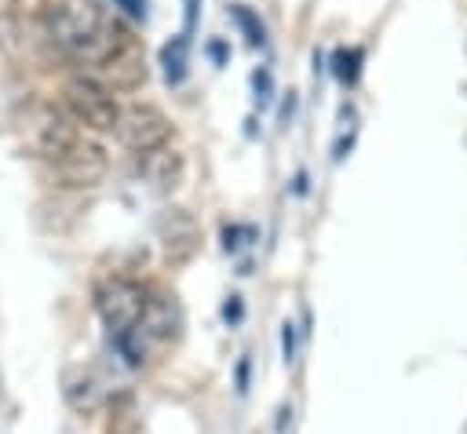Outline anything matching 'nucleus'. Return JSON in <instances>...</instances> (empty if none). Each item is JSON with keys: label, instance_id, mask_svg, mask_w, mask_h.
I'll return each instance as SVG.
<instances>
[{"label": "nucleus", "instance_id": "39448f33", "mask_svg": "<svg viewBox=\"0 0 467 434\" xmlns=\"http://www.w3.org/2000/svg\"><path fill=\"white\" fill-rule=\"evenodd\" d=\"M51 171H55V182L66 186V190H91L106 179L109 153L102 150V142H95L88 135H77L69 142V150L51 160Z\"/></svg>", "mask_w": 467, "mask_h": 434}, {"label": "nucleus", "instance_id": "4468645a", "mask_svg": "<svg viewBox=\"0 0 467 434\" xmlns=\"http://www.w3.org/2000/svg\"><path fill=\"white\" fill-rule=\"evenodd\" d=\"M361 58H365L361 47H339V51L332 55V73H336V80L354 84L358 73H361Z\"/></svg>", "mask_w": 467, "mask_h": 434}, {"label": "nucleus", "instance_id": "1a4fd4ad", "mask_svg": "<svg viewBox=\"0 0 467 434\" xmlns=\"http://www.w3.org/2000/svg\"><path fill=\"white\" fill-rule=\"evenodd\" d=\"M179 325H182V314L175 306L171 295L164 292H146V303H142V314H139V325L135 332L142 336V343H171L179 336Z\"/></svg>", "mask_w": 467, "mask_h": 434}, {"label": "nucleus", "instance_id": "9b49d317", "mask_svg": "<svg viewBox=\"0 0 467 434\" xmlns=\"http://www.w3.org/2000/svg\"><path fill=\"white\" fill-rule=\"evenodd\" d=\"M139 175H142V182L150 190L171 193L186 175V160H182V153L175 146H157L150 153H139Z\"/></svg>", "mask_w": 467, "mask_h": 434}, {"label": "nucleus", "instance_id": "20e7f679", "mask_svg": "<svg viewBox=\"0 0 467 434\" xmlns=\"http://www.w3.org/2000/svg\"><path fill=\"white\" fill-rule=\"evenodd\" d=\"M171 131H175L171 117L157 102H146V98L120 106V117H117V128H113L120 146H128L131 153H150L157 146H168Z\"/></svg>", "mask_w": 467, "mask_h": 434}, {"label": "nucleus", "instance_id": "ddd939ff", "mask_svg": "<svg viewBox=\"0 0 467 434\" xmlns=\"http://www.w3.org/2000/svg\"><path fill=\"white\" fill-rule=\"evenodd\" d=\"M230 15H234V22L241 26V33L248 36L252 47H263V44H266V29H263L259 15H255L248 4H230Z\"/></svg>", "mask_w": 467, "mask_h": 434}, {"label": "nucleus", "instance_id": "a211bd4d", "mask_svg": "<svg viewBox=\"0 0 467 434\" xmlns=\"http://www.w3.org/2000/svg\"><path fill=\"white\" fill-rule=\"evenodd\" d=\"M223 317H226V321H241V299H237V295H230V303L223 306Z\"/></svg>", "mask_w": 467, "mask_h": 434}, {"label": "nucleus", "instance_id": "dca6fc26", "mask_svg": "<svg viewBox=\"0 0 467 434\" xmlns=\"http://www.w3.org/2000/svg\"><path fill=\"white\" fill-rule=\"evenodd\" d=\"M252 88H255V98H259V102H270V95H274V77H270L266 69H255V73H252Z\"/></svg>", "mask_w": 467, "mask_h": 434}, {"label": "nucleus", "instance_id": "f8f14e48", "mask_svg": "<svg viewBox=\"0 0 467 434\" xmlns=\"http://www.w3.org/2000/svg\"><path fill=\"white\" fill-rule=\"evenodd\" d=\"M186 55H190V36L179 33L161 47V66H164V80L168 84H182L186 77Z\"/></svg>", "mask_w": 467, "mask_h": 434}, {"label": "nucleus", "instance_id": "2eb2a0df", "mask_svg": "<svg viewBox=\"0 0 467 434\" xmlns=\"http://www.w3.org/2000/svg\"><path fill=\"white\" fill-rule=\"evenodd\" d=\"M109 4H113V11H120L131 22H142L146 18V0H109Z\"/></svg>", "mask_w": 467, "mask_h": 434}, {"label": "nucleus", "instance_id": "aec40b11", "mask_svg": "<svg viewBox=\"0 0 467 434\" xmlns=\"http://www.w3.org/2000/svg\"><path fill=\"white\" fill-rule=\"evenodd\" d=\"M197 7H201V0H186V36L197 26Z\"/></svg>", "mask_w": 467, "mask_h": 434}, {"label": "nucleus", "instance_id": "f03ea898", "mask_svg": "<svg viewBox=\"0 0 467 434\" xmlns=\"http://www.w3.org/2000/svg\"><path fill=\"white\" fill-rule=\"evenodd\" d=\"M18 135H22V146L40 157V160H55L69 150V142L80 135L77 124L66 117V109L58 102H47V98H33L22 113H18Z\"/></svg>", "mask_w": 467, "mask_h": 434}, {"label": "nucleus", "instance_id": "412c9836", "mask_svg": "<svg viewBox=\"0 0 467 434\" xmlns=\"http://www.w3.org/2000/svg\"><path fill=\"white\" fill-rule=\"evenodd\" d=\"M285 361H292V350H296V332H292V325H285Z\"/></svg>", "mask_w": 467, "mask_h": 434}, {"label": "nucleus", "instance_id": "0eeeda50", "mask_svg": "<svg viewBox=\"0 0 467 434\" xmlns=\"http://www.w3.org/2000/svg\"><path fill=\"white\" fill-rule=\"evenodd\" d=\"M157 230H161L164 259H168L171 266L193 259V252H197V244H201V226L193 222V215H190L186 208H164Z\"/></svg>", "mask_w": 467, "mask_h": 434}, {"label": "nucleus", "instance_id": "9d476101", "mask_svg": "<svg viewBox=\"0 0 467 434\" xmlns=\"http://www.w3.org/2000/svg\"><path fill=\"white\" fill-rule=\"evenodd\" d=\"M62 398H66V405H69L73 412L91 416V412H99L102 401H106V383H102V376H99L95 368L73 365V368L62 372Z\"/></svg>", "mask_w": 467, "mask_h": 434}, {"label": "nucleus", "instance_id": "f257e3e1", "mask_svg": "<svg viewBox=\"0 0 467 434\" xmlns=\"http://www.w3.org/2000/svg\"><path fill=\"white\" fill-rule=\"evenodd\" d=\"M40 26L47 44L80 69H95L120 44H128L124 29L91 0H51L40 11Z\"/></svg>", "mask_w": 467, "mask_h": 434}, {"label": "nucleus", "instance_id": "7ed1b4c3", "mask_svg": "<svg viewBox=\"0 0 467 434\" xmlns=\"http://www.w3.org/2000/svg\"><path fill=\"white\" fill-rule=\"evenodd\" d=\"M62 109H66V117L77 124V128H84V131H113L117 128V117H120V102H117V95L106 88V84H99L91 73H77V77H69L66 84H62V102H58Z\"/></svg>", "mask_w": 467, "mask_h": 434}, {"label": "nucleus", "instance_id": "6ab92c4d", "mask_svg": "<svg viewBox=\"0 0 467 434\" xmlns=\"http://www.w3.org/2000/svg\"><path fill=\"white\" fill-rule=\"evenodd\" d=\"M208 55H212V58H215V62H219V66H223V62H226V55H230V51H226V44H223V40H212V44H208Z\"/></svg>", "mask_w": 467, "mask_h": 434}, {"label": "nucleus", "instance_id": "6e6552de", "mask_svg": "<svg viewBox=\"0 0 467 434\" xmlns=\"http://www.w3.org/2000/svg\"><path fill=\"white\" fill-rule=\"evenodd\" d=\"M91 77H95L99 84H106L113 95H117V91H131V88L146 84V58H142L139 47L128 40V44H120L106 62H99V66L91 69Z\"/></svg>", "mask_w": 467, "mask_h": 434}, {"label": "nucleus", "instance_id": "f3484780", "mask_svg": "<svg viewBox=\"0 0 467 434\" xmlns=\"http://www.w3.org/2000/svg\"><path fill=\"white\" fill-rule=\"evenodd\" d=\"M241 237H252V230H248V226H226V230H223V248H226V252H237V248L244 244Z\"/></svg>", "mask_w": 467, "mask_h": 434}, {"label": "nucleus", "instance_id": "423d86ee", "mask_svg": "<svg viewBox=\"0 0 467 434\" xmlns=\"http://www.w3.org/2000/svg\"><path fill=\"white\" fill-rule=\"evenodd\" d=\"M142 303H146V292L142 284L128 281V277H109L99 292H95V306H99V317L106 321L109 332H128L139 325V314H142Z\"/></svg>", "mask_w": 467, "mask_h": 434}]
</instances>
